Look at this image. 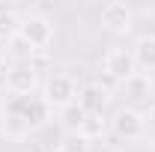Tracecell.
Segmentation results:
<instances>
[{
    "instance_id": "1",
    "label": "cell",
    "mask_w": 155,
    "mask_h": 152,
    "mask_svg": "<svg viewBox=\"0 0 155 152\" xmlns=\"http://www.w3.org/2000/svg\"><path fill=\"white\" fill-rule=\"evenodd\" d=\"M54 39H57V24L48 15H42V12H24L18 27H15V36L9 42L24 45L30 54H42V51H48L54 45Z\"/></svg>"
},
{
    "instance_id": "2",
    "label": "cell",
    "mask_w": 155,
    "mask_h": 152,
    "mask_svg": "<svg viewBox=\"0 0 155 152\" xmlns=\"http://www.w3.org/2000/svg\"><path fill=\"white\" fill-rule=\"evenodd\" d=\"M78 78L72 72H63V69H51L48 75L42 78V87H39V95L45 98V104L51 107V111H63V107H69V104H75L78 101Z\"/></svg>"
},
{
    "instance_id": "3",
    "label": "cell",
    "mask_w": 155,
    "mask_h": 152,
    "mask_svg": "<svg viewBox=\"0 0 155 152\" xmlns=\"http://www.w3.org/2000/svg\"><path fill=\"white\" fill-rule=\"evenodd\" d=\"M107 131L122 143H137L146 137V114L137 107H116L114 116L107 119Z\"/></svg>"
},
{
    "instance_id": "4",
    "label": "cell",
    "mask_w": 155,
    "mask_h": 152,
    "mask_svg": "<svg viewBox=\"0 0 155 152\" xmlns=\"http://www.w3.org/2000/svg\"><path fill=\"white\" fill-rule=\"evenodd\" d=\"M98 72H101V78H107L114 84H125L128 78H134L137 75V63H134L131 48H125V45L107 48L104 57H101V63H98Z\"/></svg>"
},
{
    "instance_id": "5",
    "label": "cell",
    "mask_w": 155,
    "mask_h": 152,
    "mask_svg": "<svg viewBox=\"0 0 155 152\" xmlns=\"http://www.w3.org/2000/svg\"><path fill=\"white\" fill-rule=\"evenodd\" d=\"M39 87H42V78H39V69L33 63L6 66V72H3V90L9 95H36Z\"/></svg>"
},
{
    "instance_id": "6",
    "label": "cell",
    "mask_w": 155,
    "mask_h": 152,
    "mask_svg": "<svg viewBox=\"0 0 155 152\" xmlns=\"http://www.w3.org/2000/svg\"><path fill=\"white\" fill-rule=\"evenodd\" d=\"M98 24L114 36H128L134 27V9L122 0H110L98 9Z\"/></svg>"
},
{
    "instance_id": "7",
    "label": "cell",
    "mask_w": 155,
    "mask_h": 152,
    "mask_svg": "<svg viewBox=\"0 0 155 152\" xmlns=\"http://www.w3.org/2000/svg\"><path fill=\"white\" fill-rule=\"evenodd\" d=\"M78 104L84 107L87 116H101L104 104H107V90L101 84H87L78 90Z\"/></svg>"
},
{
    "instance_id": "8",
    "label": "cell",
    "mask_w": 155,
    "mask_h": 152,
    "mask_svg": "<svg viewBox=\"0 0 155 152\" xmlns=\"http://www.w3.org/2000/svg\"><path fill=\"white\" fill-rule=\"evenodd\" d=\"M131 54H134L137 72H143V75L155 72V33H143V36H137V42L131 45Z\"/></svg>"
},
{
    "instance_id": "9",
    "label": "cell",
    "mask_w": 155,
    "mask_h": 152,
    "mask_svg": "<svg viewBox=\"0 0 155 152\" xmlns=\"http://www.w3.org/2000/svg\"><path fill=\"white\" fill-rule=\"evenodd\" d=\"M84 119H87V114H84V107L81 104H69V107H63L57 116V122H60V128H63V134H78L81 131V125H84Z\"/></svg>"
},
{
    "instance_id": "10",
    "label": "cell",
    "mask_w": 155,
    "mask_h": 152,
    "mask_svg": "<svg viewBox=\"0 0 155 152\" xmlns=\"http://www.w3.org/2000/svg\"><path fill=\"white\" fill-rule=\"evenodd\" d=\"M122 90H125V95H131V98H149L152 95V78L137 72L134 78H128L122 84Z\"/></svg>"
},
{
    "instance_id": "11",
    "label": "cell",
    "mask_w": 155,
    "mask_h": 152,
    "mask_svg": "<svg viewBox=\"0 0 155 152\" xmlns=\"http://www.w3.org/2000/svg\"><path fill=\"white\" fill-rule=\"evenodd\" d=\"M104 131H107V119H104V114H101V116H87L78 134H81L84 140H90V143H93V140H96V137H101Z\"/></svg>"
},
{
    "instance_id": "12",
    "label": "cell",
    "mask_w": 155,
    "mask_h": 152,
    "mask_svg": "<svg viewBox=\"0 0 155 152\" xmlns=\"http://www.w3.org/2000/svg\"><path fill=\"white\" fill-rule=\"evenodd\" d=\"M57 152H90V140H84L81 134H63Z\"/></svg>"
},
{
    "instance_id": "13",
    "label": "cell",
    "mask_w": 155,
    "mask_h": 152,
    "mask_svg": "<svg viewBox=\"0 0 155 152\" xmlns=\"http://www.w3.org/2000/svg\"><path fill=\"white\" fill-rule=\"evenodd\" d=\"M146 128H149V131H155V104L146 111Z\"/></svg>"
},
{
    "instance_id": "14",
    "label": "cell",
    "mask_w": 155,
    "mask_h": 152,
    "mask_svg": "<svg viewBox=\"0 0 155 152\" xmlns=\"http://www.w3.org/2000/svg\"><path fill=\"white\" fill-rule=\"evenodd\" d=\"M0 72H6V48H0Z\"/></svg>"
}]
</instances>
